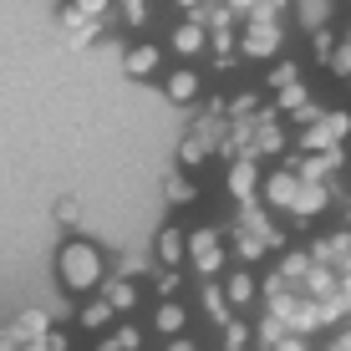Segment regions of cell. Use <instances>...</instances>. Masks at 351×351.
<instances>
[{"instance_id":"6da1fadb","label":"cell","mask_w":351,"mask_h":351,"mask_svg":"<svg viewBox=\"0 0 351 351\" xmlns=\"http://www.w3.org/2000/svg\"><path fill=\"white\" fill-rule=\"evenodd\" d=\"M56 275H62L71 295H92V290L107 285V260L92 239H66L62 255H56Z\"/></svg>"},{"instance_id":"7a4b0ae2","label":"cell","mask_w":351,"mask_h":351,"mask_svg":"<svg viewBox=\"0 0 351 351\" xmlns=\"http://www.w3.org/2000/svg\"><path fill=\"white\" fill-rule=\"evenodd\" d=\"M280 41L285 36H280V21L275 16H260L255 10V16H245V26H239V51L245 56H275Z\"/></svg>"},{"instance_id":"3957f363","label":"cell","mask_w":351,"mask_h":351,"mask_svg":"<svg viewBox=\"0 0 351 351\" xmlns=\"http://www.w3.org/2000/svg\"><path fill=\"white\" fill-rule=\"evenodd\" d=\"M351 132V112H326L316 128H306L300 132V153H326V148H341V138Z\"/></svg>"},{"instance_id":"277c9868","label":"cell","mask_w":351,"mask_h":351,"mask_svg":"<svg viewBox=\"0 0 351 351\" xmlns=\"http://www.w3.org/2000/svg\"><path fill=\"white\" fill-rule=\"evenodd\" d=\"M168 46H173L178 56H189V62H193V56L209 51V31H204V21H178L173 36H168Z\"/></svg>"},{"instance_id":"5b68a950","label":"cell","mask_w":351,"mask_h":351,"mask_svg":"<svg viewBox=\"0 0 351 351\" xmlns=\"http://www.w3.org/2000/svg\"><path fill=\"white\" fill-rule=\"evenodd\" d=\"M300 184H306V178L295 173V163L280 168V173H270V178H265V204H275V209H290V204H295V193H300Z\"/></svg>"},{"instance_id":"8992f818","label":"cell","mask_w":351,"mask_h":351,"mask_svg":"<svg viewBox=\"0 0 351 351\" xmlns=\"http://www.w3.org/2000/svg\"><path fill=\"white\" fill-rule=\"evenodd\" d=\"M163 92H168V102H178V107H193V102L204 97V77H199L193 66H178L173 77L163 82Z\"/></svg>"},{"instance_id":"52a82bcc","label":"cell","mask_w":351,"mask_h":351,"mask_svg":"<svg viewBox=\"0 0 351 351\" xmlns=\"http://www.w3.org/2000/svg\"><path fill=\"white\" fill-rule=\"evenodd\" d=\"M123 66H128V77L143 82V77H153V71L163 66V51H158L153 41H132L128 51H123Z\"/></svg>"},{"instance_id":"ba28073f","label":"cell","mask_w":351,"mask_h":351,"mask_svg":"<svg viewBox=\"0 0 351 351\" xmlns=\"http://www.w3.org/2000/svg\"><path fill=\"white\" fill-rule=\"evenodd\" d=\"M224 184H229V193H234L239 204H250V199H255V189H260V168H255V158L245 153L239 163H229V178H224Z\"/></svg>"},{"instance_id":"9c48e42d","label":"cell","mask_w":351,"mask_h":351,"mask_svg":"<svg viewBox=\"0 0 351 351\" xmlns=\"http://www.w3.org/2000/svg\"><path fill=\"white\" fill-rule=\"evenodd\" d=\"M184 326H189V311L178 306V300H163V306L153 311V331L158 336H184Z\"/></svg>"},{"instance_id":"30bf717a","label":"cell","mask_w":351,"mask_h":351,"mask_svg":"<svg viewBox=\"0 0 351 351\" xmlns=\"http://www.w3.org/2000/svg\"><path fill=\"white\" fill-rule=\"evenodd\" d=\"M158 260L173 265V270L189 260V234H184V229H163V234H158Z\"/></svg>"},{"instance_id":"8fae6325","label":"cell","mask_w":351,"mask_h":351,"mask_svg":"<svg viewBox=\"0 0 351 351\" xmlns=\"http://www.w3.org/2000/svg\"><path fill=\"white\" fill-rule=\"evenodd\" d=\"M224 290H229V306H250V300H255L260 295V285H255V275H250V270H234V275H229V280H224Z\"/></svg>"},{"instance_id":"7c38bea8","label":"cell","mask_w":351,"mask_h":351,"mask_svg":"<svg viewBox=\"0 0 351 351\" xmlns=\"http://www.w3.org/2000/svg\"><path fill=\"white\" fill-rule=\"evenodd\" d=\"M102 295L112 300L117 316H128V311L138 306V285H132V280H107V285H102Z\"/></svg>"},{"instance_id":"4fadbf2b","label":"cell","mask_w":351,"mask_h":351,"mask_svg":"<svg viewBox=\"0 0 351 351\" xmlns=\"http://www.w3.org/2000/svg\"><path fill=\"white\" fill-rule=\"evenodd\" d=\"M321 209H326V189L306 178V184H300V193H295V204H290V214H321Z\"/></svg>"},{"instance_id":"5bb4252c","label":"cell","mask_w":351,"mask_h":351,"mask_svg":"<svg viewBox=\"0 0 351 351\" xmlns=\"http://www.w3.org/2000/svg\"><path fill=\"white\" fill-rule=\"evenodd\" d=\"M204 311H209V321H229V311H234V306H229V290L224 285H204Z\"/></svg>"},{"instance_id":"9a60e30c","label":"cell","mask_w":351,"mask_h":351,"mask_svg":"<svg viewBox=\"0 0 351 351\" xmlns=\"http://www.w3.org/2000/svg\"><path fill=\"white\" fill-rule=\"evenodd\" d=\"M189 260H193V275L214 280V275L224 270V245H214V250H199V255H189Z\"/></svg>"},{"instance_id":"2e32d148","label":"cell","mask_w":351,"mask_h":351,"mask_svg":"<svg viewBox=\"0 0 351 351\" xmlns=\"http://www.w3.org/2000/svg\"><path fill=\"white\" fill-rule=\"evenodd\" d=\"M107 321H112V300H107V295H97V300L82 306V326H87V331H102Z\"/></svg>"},{"instance_id":"e0dca14e","label":"cell","mask_w":351,"mask_h":351,"mask_svg":"<svg viewBox=\"0 0 351 351\" xmlns=\"http://www.w3.org/2000/svg\"><path fill=\"white\" fill-rule=\"evenodd\" d=\"M234 255L245 260V265L260 260V255H265V234H255V229H239V234H234Z\"/></svg>"},{"instance_id":"ac0fdd59","label":"cell","mask_w":351,"mask_h":351,"mask_svg":"<svg viewBox=\"0 0 351 351\" xmlns=\"http://www.w3.org/2000/svg\"><path fill=\"white\" fill-rule=\"evenodd\" d=\"M300 102H311V87H306V82H290V87L275 92V107H280V112H295Z\"/></svg>"},{"instance_id":"d6986e66","label":"cell","mask_w":351,"mask_h":351,"mask_svg":"<svg viewBox=\"0 0 351 351\" xmlns=\"http://www.w3.org/2000/svg\"><path fill=\"white\" fill-rule=\"evenodd\" d=\"M250 336H255V331H250L245 321H234V316L224 321V351H245V346H250Z\"/></svg>"},{"instance_id":"ffe728a7","label":"cell","mask_w":351,"mask_h":351,"mask_svg":"<svg viewBox=\"0 0 351 351\" xmlns=\"http://www.w3.org/2000/svg\"><path fill=\"white\" fill-rule=\"evenodd\" d=\"M290 82H300V66H295V62H275V66H270V92L290 87Z\"/></svg>"},{"instance_id":"44dd1931","label":"cell","mask_w":351,"mask_h":351,"mask_svg":"<svg viewBox=\"0 0 351 351\" xmlns=\"http://www.w3.org/2000/svg\"><path fill=\"white\" fill-rule=\"evenodd\" d=\"M112 5L123 10L128 26H143V21H148V0H112Z\"/></svg>"},{"instance_id":"7402d4cb","label":"cell","mask_w":351,"mask_h":351,"mask_svg":"<svg viewBox=\"0 0 351 351\" xmlns=\"http://www.w3.org/2000/svg\"><path fill=\"white\" fill-rule=\"evenodd\" d=\"M326 66H331L336 77H346V82H351V41H341V46H336V51L326 56Z\"/></svg>"},{"instance_id":"603a6c76","label":"cell","mask_w":351,"mask_h":351,"mask_svg":"<svg viewBox=\"0 0 351 351\" xmlns=\"http://www.w3.org/2000/svg\"><path fill=\"white\" fill-rule=\"evenodd\" d=\"M193 193H199V189H193L184 173H173V178H168V204H189Z\"/></svg>"},{"instance_id":"cb8c5ba5","label":"cell","mask_w":351,"mask_h":351,"mask_svg":"<svg viewBox=\"0 0 351 351\" xmlns=\"http://www.w3.org/2000/svg\"><path fill=\"white\" fill-rule=\"evenodd\" d=\"M112 341L123 346V351H143V331H138V326H117Z\"/></svg>"},{"instance_id":"d4e9b609","label":"cell","mask_w":351,"mask_h":351,"mask_svg":"<svg viewBox=\"0 0 351 351\" xmlns=\"http://www.w3.org/2000/svg\"><path fill=\"white\" fill-rule=\"evenodd\" d=\"M219 245V229H193L189 234V255H199V250H214Z\"/></svg>"},{"instance_id":"484cf974","label":"cell","mask_w":351,"mask_h":351,"mask_svg":"<svg viewBox=\"0 0 351 351\" xmlns=\"http://www.w3.org/2000/svg\"><path fill=\"white\" fill-rule=\"evenodd\" d=\"M290 117H295V128H316V123H321L326 112H321L316 102H300V107H295V112H290Z\"/></svg>"},{"instance_id":"4316f807","label":"cell","mask_w":351,"mask_h":351,"mask_svg":"<svg viewBox=\"0 0 351 351\" xmlns=\"http://www.w3.org/2000/svg\"><path fill=\"white\" fill-rule=\"evenodd\" d=\"M56 219H62L66 229H77V224H82V209H77V199H62V204H56Z\"/></svg>"},{"instance_id":"83f0119b","label":"cell","mask_w":351,"mask_h":351,"mask_svg":"<svg viewBox=\"0 0 351 351\" xmlns=\"http://www.w3.org/2000/svg\"><path fill=\"white\" fill-rule=\"evenodd\" d=\"M336 46H341V41H336V36H331V31L321 26V31H316V56H331Z\"/></svg>"},{"instance_id":"f1b7e54d","label":"cell","mask_w":351,"mask_h":351,"mask_svg":"<svg viewBox=\"0 0 351 351\" xmlns=\"http://www.w3.org/2000/svg\"><path fill=\"white\" fill-rule=\"evenodd\" d=\"M224 5H229V10H234V16H239V21H245V16H255V10H260V0H224Z\"/></svg>"},{"instance_id":"f546056e","label":"cell","mask_w":351,"mask_h":351,"mask_svg":"<svg viewBox=\"0 0 351 351\" xmlns=\"http://www.w3.org/2000/svg\"><path fill=\"white\" fill-rule=\"evenodd\" d=\"M270 351H306V341H300V336H280Z\"/></svg>"},{"instance_id":"4dcf8cb0","label":"cell","mask_w":351,"mask_h":351,"mask_svg":"<svg viewBox=\"0 0 351 351\" xmlns=\"http://www.w3.org/2000/svg\"><path fill=\"white\" fill-rule=\"evenodd\" d=\"M280 10H290V0H260V16H280Z\"/></svg>"},{"instance_id":"1f68e13d","label":"cell","mask_w":351,"mask_h":351,"mask_svg":"<svg viewBox=\"0 0 351 351\" xmlns=\"http://www.w3.org/2000/svg\"><path fill=\"white\" fill-rule=\"evenodd\" d=\"M46 351H66V331H46Z\"/></svg>"},{"instance_id":"d6a6232c","label":"cell","mask_w":351,"mask_h":351,"mask_svg":"<svg viewBox=\"0 0 351 351\" xmlns=\"http://www.w3.org/2000/svg\"><path fill=\"white\" fill-rule=\"evenodd\" d=\"M168 351H193V341H189V336H173V341H168Z\"/></svg>"},{"instance_id":"836d02e7","label":"cell","mask_w":351,"mask_h":351,"mask_svg":"<svg viewBox=\"0 0 351 351\" xmlns=\"http://www.w3.org/2000/svg\"><path fill=\"white\" fill-rule=\"evenodd\" d=\"M173 5H178V10H189V16H193V10H199L204 0H173Z\"/></svg>"},{"instance_id":"e575fe53","label":"cell","mask_w":351,"mask_h":351,"mask_svg":"<svg viewBox=\"0 0 351 351\" xmlns=\"http://www.w3.org/2000/svg\"><path fill=\"white\" fill-rule=\"evenodd\" d=\"M97 351H123V346H117V341H102V346H97Z\"/></svg>"},{"instance_id":"d590c367","label":"cell","mask_w":351,"mask_h":351,"mask_svg":"<svg viewBox=\"0 0 351 351\" xmlns=\"http://www.w3.org/2000/svg\"><path fill=\"white\" fill-rule=\"evenodd\" d=\"M346 219H351V209H346Z\"/></svg>"},{"instance_id":"8d00e7d4","label":"cell","mask_w":351,"mask_h":351,"mask_svg":"<svg viewBox=\"0 0 351 351\" xmlns=\"http://www.w3.org/2000/svg\"><path fill=\"white\" fill-rule=\"evenodd\" d=\"M346 41H351V31H346Z\"/></svg>"}]
</instances>
